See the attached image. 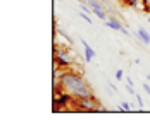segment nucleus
<instances>
[{"instance_id":"1","label":"nucleus","mask_w":150,"mask_h":120,"mask_svg":"<svg viewBox=\"0 0 150 120\" xmlns=\"http://www.w3.org/2000/svg\"><path fill=\"white\" fill-rule=\"evenodd\" d=\"M59 88L64 89L66 93H69L74 100H83V98H91L95 96L93 91H91L90 84L85 81L83 74H78V72H73L69 69H66L62 75H60V82Z\"/></svg>"},{"instance_id":"2","label":"nucleus","mask_w":150,"mask_h":120,"mask_svg":"<svg viewBox=\"0 0 150 120\" xmlns=\"http://www.w3.org/2000/svg\"><path fill=\"white\" fill-rule=\"evenodd\" d=\"M74 55H73V52H69V50H64V48H59V46H55V53H54V65H59V67H69V65H73L74 63Z\"/></svg>"},{"instance_id":"3","label":"nucleus","mask_w":150,"mask_h":120,"mask_svg":"<svg viewBox=\"0 0 150 120\" xmlns=\"http://www.w3.org/2000/svg\"><path fill=\"white\" fill-rule=\"evenodd\" d=\"M76 105H79L83 110H86V112H102L105 108L100 106V103L97 101V98L95 96H91V98H83V100H76Z\"/></svg>"},{"instance_id":"4","label":"nucleus","mask_w":150,"mask_h":120,"mask_svg":"<svg viewBox=\"0 0 150 120\" xmlns=\"http://www.w3.org/2000/svg\"><path fill=\"white\" fill-rule=\"evenodd\" d=\"M105 26H109L110 29H114V31H122V29H124V26L121 24L114 15H109V19L105 21Z\"/></svg>"},{"instance_id":"5","label":"nucleus","mask_w":150,"mask_h":120,"mask_svg":"<svg viewBox=\"0 0 150 120\" xmlns=\"http://www.w3.org/2000/svg\"><path fill=\"white\" fill-rule=\"evenodd\" d=\"M81 43H83V46H85V60H86V62H91V60L95 59V50H93L85 40H81Z\"/></svg>"},{"instance_id":"6","label":"nucleus","mask_w":150,"mask_h":120,"mask_svg":"<svg viewBox=\"0 0 150 120\" xmlns=\"http://www.w3.org/2000/svg\"><path fill=\"white\" fill-rule=\"evenodd\" d=\"M136 34H138V38H140V41H142V43L150 45V33H149V31H145V28H138Z\"/></svg>"},{"instance_id":"7","label":"nucleus","mask_w":150,"mask_h":120,"mask_svg":"<svg viewBox=\"0 0 150 120\" xmlns=\"http://www.w3.org/2000/svg\"><path fill=\"white\" fill-rule=\"evenodd\" d=\"M57 34H60L64 40H67V43H69V45H73V38H71V36H69V34H67L64 29H57Z\"/></svg>"},{"instance_id":"8","label":"nucleus","mask_w":150,"mask_h":120,"mask_svg":"<svg viewBox=\"0 0 150 120\" xmlns=\"http://www.w3.org/2000/svg\"><path fill=\"white\" fill-rule=\"evenodd\" d=\"M121 106H122V110H124L126 113H128V112H133V110H135V108H133V105H131V103H128V101H122V103H121Z\"/></svg>"},{"instance_id":"9","label":"nucleus","mask_w":150,"mask_h":120,"mask_svg":"<svg viewBox=\"0 0 150 120\" xmlns=\"http://www.w3.org/2000/svg\"><path fill=\"white\" fill-rule=\"evenodd\" d=\"M124 2H126V5H129V7H133V9L142 3V0H124Z\"/></svg>"},{"instance_id":"10","label":"nucleus","mask_w":150,"mask_h":120,"mask_svg":"<svg viewBox=\"0 0 150 120\" xmlns=\"http://www.w3.org/2000/svg\"><path fill=\"white\" fill-rule=\"evenodd\" d=\"M142 7H143L145 12H149L150 14V0H142Z\"/></svg>"},{"instance_id":"11","label":"nucleus","mask_w":150,"mask_h":120,"mask_svg":"<svg viewBox=\"0 0 150 120\" xmlns=\"http://www.w3.org/2000/svg\"><path fill=\"white\" fill-rule=\"evenodd\" d=\"M79 17H81V19H85V21H86L88 24H91V17H90L88 14H86V12H79Z\"/></svg>"},{"instance_id":"12","label":"nucleus","mask_w":150,"mask_h":120,"mask_svg":"<svg viewBox=\"0 0 150 120\" xmlns=\"http://www.w3.org/2000/svg\"><path fill=\"white\" fill-rule=\"evenodd\" d=\"M135 98H136V103H138V106H140V108H143V100H142V96H140V94H135Z\"/></svg>"},{"instance_id":"13","label":"nucleus","mask_w":150,"mask_h":120,"mask_svg":"<svg viewBox=\"0 0 150 120\" xmlns=\"http://www.w3.org/2000/svg\"><path fill=\"white\" fill-rule=\"evenodd\" d=\"M116 79H117V81H122V79H124V74H122V70H116Z\"/></svg>"},{"instance_id":"14","label":"nucleus","mask_w":150,"mask_h":120,"mask_svg":"<svg viewBox=\"0 0 150 120\" xmlns=\"http://www.w3.org/2000/svg\"><path fill=\"white\" fill-rule=\"evenodd\" d=\"M126 91H128L129 94H133V96H135V94H136V91L133 89V86H131V84H128V86H126Z\"/></svg>"},{"instance_id":"15","label":"nucleus","mask_w":150,"mask_h":120,"mask_svg":"<svg viewBox=\"0 0 150 120\" xmlns=\"http://www.w3.org/2000/svg\"><path fill=\"white\" fill-rule=\"evenodd\" d=\"M143 89H145V93H147V94H150V84L143 82Z\"/></svg>"},{"instance_id":"16","label":"nucleus","mask_w":150,"mask_h":120,"mask_svg":"<svg viewBox=\"0 0 150 120\" xmlns=\"http://www.w3.org/2000/svg\"><path fill=\"white\" fill-rule=\"evenodd\" d=\"M145 79H147V81H150V74H147V75H145Z\"/></svg>"},{"instance_id":"17","label":"nucleus","mask_w":150,"mask_h":120,"mask_svg":"<svg viewBox=\"0 0 150 120\" xmlns=\"http://www.w3.org/2000/svg\"><path fill=\"white\" fill-rule=\"evenodd\" d=\"M149 22H150V17H149Z\"/></svg>"}]
</instances>
